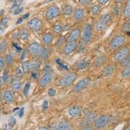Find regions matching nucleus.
I'll list each match as a JSON object with an SVG mask.
<instances>
[{"instance_id": "nucleus-1", "label": "nucleus", "mask_w": 130, "mask_h": 130, "mask_svg": "<svg viewBox=\"0 0 130 130\" xmlns=\"http://www.w3.org/2000/svg\"><path fill=\"white\" fill-rule=\"evenodd\" d=\"M127 38L123 35H118L114 37L109 43V47L111 50H117L119 48L126 42Z\"/></svg>"}, {"instance_id": "nucleus-2", "label": "nucleus", "mask_w": 130, "mask_h": 130, "mask_svg": "<svg viewBox=\"0 0 130 130\" xmlns=\"http://www.w3.org/2000/svg\"><path fill=\"white\" fill-rule=\"evenodd\" d=\"M76 78L77 74L76 73H68L60 78V80H59V85L63 87H67L71 85L76 80Z\"/></svg>"}, {"instance_id": "nucleus-3", "label": "nucleus", "mask_w": 130, "mask_h": 130, "mask_svg": "<svg viewBox=\"0 0 130 130\" xmlns=\"http://www.w3.org/2000/svg\"><path fill=\"white\" fill-rule=\"evenodd\" d=\"M61 10L59 8V7L56 6H52L47 9L46 12V18L47 20H53L55 18L57 17L58 16H59Z\"/></svg>"}, {"instance_id": "nucleus-4", "label": "nucleus", "mask_w": 130, "mask_h": 130, "mask_svg": "<svg viewBox=\"0 0 130 130\" xmlns=\"http://www.w3.org/2000/svg\"><path fill=\"white\" fill-rule=\"evenodd\" d=\"M92 33H93V27L91 25L87 24L84 28L83 34V42L84 44H88L89 42L92 38Z\"/></svg>"}, {"instance_id": "nucleus-5", "label": "nucleus", "mask_w": 130, "mask_h": 130, "mask_svg": "<svg viewBox=\"0 0 130 130\" xmlns=\"http://www.w3.org/2000/svg\"><path fill=\"white\" fill-rule=\"evenodd\" d=\"M110 121V117L108 115H103L100 117L95 120V121L94 123V126L97 129H102L104 128L107 124Z\"/></svg>"}, {"instance_id": "nucleus-6", "label": "nucleus", "mask_w": 130, "mask_h": 130, "mask_svg": "<svg viewBox=\"0 0 130 130\" xmlns=\"http://www.w3.org/2000/svg\"><path fill=\"white\" fill-rule=\"evenodd\" d=\"M53 76H52L51 73L49 71H46L45 74L41 77L40 80H39V85L41 87H45L49 85L52 82Z\"/></svg>"}, {"instance_id": "nucleus-7", "label": "nucleus", "mask_w": 130, "mask_h": 130, "mask_svg": "<svg viewBox=\"0 0 130 130\" xmlns=\"http://www.w3.org/2000/svg\"><path fill=\"white\" fill-rule=\"evenodd\" d=\"M28 27L30 29L34 31H38L41 29L42 27V23L40 20L37 18H34L28 22Z\"/></svg>"}, {"instance_id": "nucleus-8", "label": "nucleus", "mask_w": 130, "mask_h": 130, "mask_svg": "<svg viewBox=\"0 0 130 130\" xmlns=\"http://www.w3.org/2000/svg\"><path fill=\"white\" fill-rule=\"evenodd\" d=\"M129 53V48L127 47H124L122 48L121 49H120L119 51L115 54V60L117 62L122 61L124 59H125L126 57H127Z\"/></svg>"}, {"instance_id": "nucleus-9", "label": "nucleus", "mask_w": 130, "mask_h": 130, "mask_svg": "<svg viewBox=\"0 0 130 130\" xmlns=\"http://www.w3.org/2000/svg\"><path fill=\"white\" fill-rule=\"evenodd\" d=\"M28 51H29V53L32 55H40V53L41 51H42V47H41V45L39 43L33 42L29 45Z\"/></svg>"}, {"instance_id": "nucleus-10", "label": "nucleus", "mask_w": 130, "mask_h": 130, "mask_svg": "<svg viewBox=\"0 0 130 130\" xmlns=\"http://www.w3.org/2000/svg\"><path fill=\"white\" fill-rule=\"evenodd\" d=\"M89 82L90 78L89 77H86V78H83L76 84V85L75 86L74 89V91L75 93H78V92L83 91L84 89H85L87 87V86L88 85V84L89 83Z\"/></svg>"}, {"instance_id": "nucleus-11", "label": "nucleus", "mask_w": 130, "mask_h": 130, "mask_svg": "<svg viewBox=\"0 0 130 130\" xmlns=\"http://www.w3.org/2000/svg\"><path fill=\"white\" fill-rule=\"evenodd\" d=\"M77 44L76 42H69L63 48V52L64 54L66 55H70L74 51L75 49L76 48Z\"/></svg>"}, {"instance_id": "nucleus-12", "label": "nucleus", "mask_w": 130, "mask_h": 130, "mask_svg": "<svg viewBox=\"0 0 130 130\" xmlns=\"http://www.w3.org/2000/svg\"><path fill=\"white\" fill-rule=\"evenodd\" d=\"M116 70V66L115 64H110L102 70V75L104 77L110 76L115 72Z\"/></svg>"}, {"instance_id": "nucleus-13", "label": "nucleus", "mask_w": 130, "mask_h": 130, "mask_svg": "<svg viewBox=\"0 0 130 130\" xmlns=\"http://www.w3.org/2000/svg\"><path fill=\"white\" fill-rule=\"evenodd\" d=\"M80 29H79L78 28L74 29L69 35L68 41L69 42H76L80 36Z\"/></svg>"}, {"instance_id": "nucleus-14", "label": "nucleus", "mask_w": 130, "mask_h": 130, "mask_svg": "<svg viewBox=\"0 0 130 130\" xmlns=\"http://www.w3.org/2000/svg\"><path fill=\"white\" fill-rule=\"evenodd\" d=\"M69 115L72 117H77L81 115V109L78 106H73L68 109Z\"/></svg>"}, {"instance_id": "nucleus-15", "label": "nucleus", "mask_w": 130, "mask_h": 130, "mask_svg": "<svg viewBox=\"0 0 130 130\" xmlns=\"http://www.w3.org/2000/svg\"><path fill=\"white\" fill-rule=\"evenodd\" d=\"M4 99L6 103H8V104L12 103L14 100L12 92L10 90H6L4 93Z\"/></svg>"}, {"instance_id": "nucleus-16", "label": "nucleus", "mask_w": 130, "mask_h": 130, "mask_svg": "<svg viewBox=\"0 0 130 130\" xmlns=\"http://www.w3.org/2000/svg\"><path fill=\"white\" fill-rule=\"evenodd\" d=\"M108 25V23H107L103 20L100 19V20L97 22L95 25V29L98 31H103L106 29Z\"/></svg>"}, {"instance_id": "nucleus-17", "label": "nucleus", "mask_w": 130, "mask_h": 130, "mask_svg": "<svg viewBox=\"0 0 130 130\" xmlns=\"http://www.w3.org/2000/svg\"><path fill=\"white\" fill-rule=\"evenodd\" d=\"M42 40L43 43L45 44H51L53 40V36L51 33L44 34L42 37Z\"/></svg>"}, {"instance_id": "nucleus-18", "label": "nucleus", "mask_w": 130, "mask_h": 130, "mask_svg": "<svg viewBox=\"0 0 130 130\" xmlns=\"http://www.w3.org/2000/svg\"><path fill=\"white\" fill-rule=\"evenodd\" d=\"M106 61V57L104 55L98 56V57L96 58L95 63H94V66L96 68H99L103 66L105 63V62Z\"/></svg>"}, {"instance_id": "nucleus-19", "label": "nucleus", "mask_w": 130, "mask_h": 130, "mask_svg": "<svg viewBox=\"0 0 130 130\" xmlns=\"http://www.w3.org/2000/svg\"><path fill=\"white\" fill-rule=\"evenodd\" d=\"M50 54H51V48L49 47H45L42 49L39 56L42 59H46L49 57Z\"/></svg>"}, {"instance_id": "nucleus-20", "label": "nucleus", "mask_w": 130, "mask_h": 130, "mask_svg": "<svg viewBox=\"0 0 130 130\" xmlns=\"http://www.w3.org/2000/svg\"><path fill=\"white\" fill-rule=\"evenodd\" d=\"M12 88L14 91H18L21 88V82L18 77L14 78L12 81Z\"/></svg>"}, {"instance_id": "nucleus-21", "label": "nucleus", "mask_w": 130, "mask_h": 130, "mask_svg": "<svg viewBox=\"0 0 130 130\" xmlns=\"http://www.w3.org/2000/svg\"><path fill=\"white\" fill-rule=\"evenodd\" d=\"M84 10L83 9H77L76 10L74 14V19L77 21H80L81 19H83V18L84 17Z\"/></svg>"}, {"instance_id": "nucleus-22", "label": "nucleus", "mask_w": 130, "mask_h": 130, "mask_svg": "<svg viewBox=\"0 0 130 130\" xmlns=\"http://www.w3.org/2000/svg\"><path fill=\"white\" fill-rule=\"evenodd\" d=\"M88 66H89V62L87 61L82 60L77 63L76 69L78 70H83L87 68Z\"/></svg>"}, {"instance_id": "nucleus-23", "label": "nucleus", "mask_w": 130, "mask_h": 130, "mask_svg": "<svg viewBox=\"0 0 130 130\" xmlns=\"http://www.w3.org/2000/svg\"><path fill=\"white\" fill-rule=\"evenodd\" d=\"M70 125L69 123L66 121H62L59 123L57 127L58 130H68Z\"/></svg>"}, {"instance_id": "nucleus-24", "label": "nucleus", "mask_w": 130, "mask_h": 130, "mask_svg": "<svg viewBox=\"0 0 130 130\" xmlns=\"http://www.w3.org/2000/svg\"><path fill=\"white\" fill-rule=\"evenodd\" d=\"M73 12L72 8L70 5H66L63 7L62 9V13L64 15H71Z\"/></svg>"}, {"instance_id": "nucleus-25", "label": "nucleus", "mask_w": 130, "mask_h": 130, "mask_svg": "<svg viewBox=\"0 0 130 130\" xmlns=\"http://www.w3.org/2000/svg\"><path fill=\"white\" fill-rule=\"evenodd\" d=\"M19 38L21 40L23 41H25L28 38V31L27 29H22L19 33Z\"/></svg>"}, {"instance_id": "nucleus-26", "label": "nucleus", "mask_w": 130, "mask_h": 130, "mask_svg": "<svg viewBox=\"0 0 130 130\" xmlns=\"http://www.w3.org/2000/svg\"><path fill=\"white\" fill-rule=\"evenodd\" d=\"M14 62V57L12 54H8L5 57V63L8 66H10Z\"/></svg>"}, {"instance_id": "nucleus-27", "label": "nucleus", "mask_w": 130, "mask_h": 130, "mask_svg": "<svg viewBox=\"0 0 130 130\" xmlns=\"http://www.w3.org/2000/svg\"><path fill=\"white\" fill-rule=\"evenodd\" d=\"M123 14L125 17H129L130 16V0H127L126 3L123 11Z\"/></svg>"}, {"instance_id": "nucleus-28", "label": "nucleus", "mask_w": 130, "mask_h": 130, "mask_svg": "<svg viewBox=\"0 0 130 130\" xmlns=\"http://www.w3.org/2000/svg\"><path fill=\"white\" fill-rule=\"evenodd\" d=\"M31 69V63L29 61H25L23 63V71L25 73H28Z\"/></svg>"}, {"instance_id": "nucleus-29", "label": "nucleus", "mask_w": 130, "mask_h": 130, "mask_svg": "<svg viewBox=\"0 0 130 130\" xmlns=\"http://www.w3.org/2000/svg\"><path fill=\"white\" fill-rule=\"evenodd\" d=\"M101 12V6L100 5H95L91 9V13L93 16L98 15Z\"/></svg>"}, {"instance_id": "nucleus-30", "label": "nucleus", "mask_w": 130, "mask_h": 130, "mask_svg": "<svg viewBox=\"0 0 130 130\" xmlns=\"http://www.w3.org/2000/svg\"><path fill=\"white\" fill-rule=\"evenodd\" d=\"M0 51L2 54H5L7 51V42L6 40H3L0 44Z\"/></svg>"}, {"instance_id": "nucleus-31", "label": "nucleus", "mask_w": 130, "mask_h": 130, "mask_svg": "<svg viewBox=\"0 0 130 130\" xmlns=\"http://www.w3.org/2000/svg\"><path fill=\"white\" fill-rule=\"evenodd\" d=\"M121 76L124 78H129L130 77V66L125 68L121 72Z\"/></svg>"}, {"instance_id": "nucleus-32", "label": "nucleus", "mask_w": 130, "mask_h": 130, "mask_svg": "<svg viewBox=\"0 0 130 130\" xmlns=\"http://www.w3.org/2000/svg\"><path fill=\"white\" fill-rule=\"evenodd\" d=\"M121 63V66L123 68H127V67L130 66V57L128 56L127 57H126L125 59H124L122 61L120 62Z\"/></svg>"}, {"instance_id": "nucleus-33", "label": "nucleus", "mask_w": 130, "mask_h": 130, "mask_svg": "<svg viewBox=\"0 0 130 130\" xmlns=\"http://www.w3.org/2000/svg\"><path fill=\"white\" fill-rule=\"evenodd\" d=\"M122 31L125 33H130V20L126 21L122 26Z\"/></svg>"}, {"instance_id": "nucleus-34", "label": "nucleus", "mask_w": 130, "mask_h": 130, "mask_svg": "<svg viewBox=\"0 0 130 130\" xmlns=\"http://www.w3.org/2000/svg\"><path fill=\"white\" fill-rule=\"evenodd\" d=\"M9 21L8 18H4L2 21H1V24H0V29H1V33L2 34L3 29H4L5 27L6 26V25L8 24Z\"/></svg>"}, {"instance_id": "nucleus-35", "label": "nucleus", "mask_w": 130, "mask_h": 130, "mask_svg": "<svg viewBox=\"0 0 130 130\" xmlns=\"http://www.w3.org/2000/svg\"><path fill=\"white\" fill-rule=\"evenodd\" d=\"M30 87H31V84H30L29 82H27V83L25 84V87H24L23 89V93L25 96H28V94H29V92Z\"/></svg>"}, {"instance_id": "nucleus-36", "label": "nucleus", "mask_w": 130, "mask_h": 130, "mask_svg": "<svg viewBox=\"0 0 130 130\" xmlns=\"http://www.w3.org/2000/svg\"><path fill=\"white\" fill-rule=\"evenodd\" d=\"M2 77L5 83H8L9 81H10V74H9L8 71L7 70H4Z\"/></svg>"}, {"instance_id": "nucleus-37", "label": "nucleus", "mask_w": 130, "mask_h": 130, "mask_svg": "<svg viewBox=\"0 0 130 130\" xmlns=\"http://www.w3.org/2000/svg\"><path fill=\"white\" fill-rule=\"evenodd\" d=\"M63 27L61 25H56L55 26H54L53 31L56 34H60V33H61L63 31Z\"/></svg>"}, {"instance_id": "nucleus-38", "label": "nucleus", "mask_w": 130, "mask_h": 130, "mask_svg": "<svg viewBox=\"0 0 130 130\" xmlns=\"http://www.w3.org/2000/svg\"><path fill=\"white\" fill-rule=\"evenodd\" d=\"M66 42V39H65V37L61 36L58 40L56 44V46L57 47H61L64 44V43Z\"/></svg>"}, {"instance_id": "nucleus-39", "label": "nucleus", "mask_w": 130, "mask_h": 130, "mask_svg": "<svg viewBox=\"0 0 130 130\" xmlns=\"http://www.w3.org/2000/svg\"><path fill=\"white\" fill-rule=\"evenodd\" d=\"M17 123V121H16V119L14 117H11L9 120V123H8V127L9 129H12L14 127L15 124Z\"/></svg>"}, {"instance_id": "nucleus-40", "label": "nucleus", "mask_w": 130, "mask_h": 130, "mask_svg": "<svg viewBox=\"0 0 130 130\" xmlns=\"http://www.w3.org/2000/svg\"><path fill=\"white\" fill-rule=\"evenodd\" d=\"M22 3V0H17L16 2L12 6V8L11 10L12 11H14L16 9H17L18 8H19V6L21 5V4Z\"/></svg>"}, {"instance_id": "nucleus-41", "label": "nucleus", "mask_w": 130, "mask_h": 130, "mask_svg": "<svg viewBox=\"0 0 130 130\" xmlns=\"http://www.w3.org/2000/svg\"><path fill=\"white\" fill-rule=\"evenodd\" d=\"M56 90L53 88H50L48 91V95L50 96V97H54V96H55L56 95Z\"/></svg>"}, {"instance_id": "nucleus-42", "label": "nucleus", "mask_w": 130, "mask_h": 130, "mask_svg": "<svg viewBox=\"0 0 130 130\" xmlns=\"http://www.w3.org/2000/svg\"><path fill=\"white\" fill-rule=\"evenodd\" d=\"M49 104H48V100H45L42 104V110L46 111L47 109L48 108Z\"/></svg>"}, {"instance_id": "nucleus-43", "label": "nucleus", "mask_w": 130, "mask_h": 130, "mask_svg": "<svg viewBox=\"0 0 130 130\" xmlns=\"http://www.w3.org/2000/svg\"><path fill=\"white\" fill-rule=\"evenodd\" d=\"M23 7H19V8H18L17 9H16V10L14 11V15L20 14L23 12Z\"/></svg>"}, {"instance_id": "nucleus-44", "label": "nucleus", "mask_w": 130, "mask_h": 130, "mask_svg": "<svg viewBox=\"0 0 130 130\" xmlns=\"http://www.w3.org/2000/svg\"><path fill=\"white\" fill-rule=\"evenodd\" d=\"M23 71H22V70L20 68H17L16 70V74L18 77H21L23 76Z\"/></svg>"}, {"instance_id": "nucleus-45", "label": "nucleus", "mask_w": 130, "mask_h": 130, "mask_svg": "<svg viewBox=\"0 0 130 130\" xmlns=\"http://www.w3.org/2000/svg\"><path fill=\"white\" fill-rule=\"evenodd\" d=\"M38 63L37 61H32L31 63V67L32 70H36V69L38 68Z\"/></svg>"}, {"instance_id": "nucleus-46", "label": "nucleus", "mask_w": 130, "mask_h": 130, "mask_svg": "<svg viewBox=\"0 0 130 130\" xmlns=\"http://www.w3.org/2000/svg\"><path fill=\"white\" fill-rule=\"evenodd\" d=\"M91 1L92 0H79V3L80 4L85 6V5H88L89 4H90Z\"/></svg>"}, {"instance_id": "nucleus-47", "label": "nucleus", "mask_w": 130, "mask_h": 130, "mask_svg": "<svg viewBox=\"0 0 130 130\" xmlns=\"http://www.w3.org/2000/svg\"><path fill=\"white\" fill-rule=\"evenodd\" d=\"M4 66V59L2 57H0V70H2L3 68V67Z\"/></svg>"}, {"instance_id": "nucleus-48", "label": "nucleus", "mask_w": 130, "mask_h": 130, "mask_svg": "<svg viewBox=\"0 0 130 130\" xmlns=\"http://www.w3.org/2000/svg\"><path fill=\"white\" fill-rule=\"evenodd\" d=\"M24 115V108H21V110H19V117L21 118Z\"/></svg>"}, {"instance_id": "nucleus-49", "label": "nucleus", "mask_w": 130, "mask_h": 130, "mask_svg": "<svg viewBox=\"0 0 130 130\" xmlns=\"http://www.w3.org/2000/svg\"><path fill=\"white\" fill-rule=\"evenodd\" d=\"M108 1L109 0H99L100 4L101 5H102V6H104V5H105V4H106Z\"/></svg>"}, {"instance_id": "nucleus-50", "label": "nucleus", "mask_w": 130, "mask_h": 130, "mask_svg": "<svg viewBox=\"0 0 130 130\" xmlns=\"http://www.w3.org/2000/svg\"><path fill=\"white\" fill-rule=\"evenodd\" d=\"M29 13H26L25 14H24L22 17L23 18V19H28L29 18Z\"/></svg>"}, {"instance_id": "nucleus-51", "label": "nucleus", "mask_w": 130, "mask_h": 130, "mask_svg": "<svg viewBox=\"0 0 130 130\" xmlns=\"http://www.w3.org/2000/svg\"><path fill=\"white\" fill-rule=\"evenodd\" d=\"M23 17H21V18H20L17 21V25H19V24H21L22 23V22H23Z\"/></svg>"}, {"instance_id": "nucleus-52", "label": "nucleus", "mask_w": 130, "mask_h": 130, "mask_svg": "<svg viewBox=\"0 0 130 130\" xmlns=\"http://www.w3.org/2000/svg\"><path fill=\"white\" fill-rule=\"evenodd\" d=\"M114 12H117V14H118L119 13V8H118V7H116V8H115V9H114Z\"/></svg>"}, {"instance_id": "nucleus-53", "label": "nucleus", "mask_w": 130, "mask_h": 130, "mask_svg": "<svg viewBox=\"0 0 130 130\" xmlns=\"http://www.w3.org/2000/svg\"><path fill=\"white\" fill-rule=\"evenodd\" d=\"M4 83V78H3V77L2 76L1 77V82H0V86L1 87H2L3 85V83Z\"/></svg>"}, {"instance_id": "nucleus-54", "label": "nucleus", "mask_w": 130, "mask_h": 130, "mask_svg": "<svg viewBox=\"0 0 130 130\" xmlns=\"http://www.w3.org/2000/svg\"><path fill=\"white\" fill-rule=\"evenodd\" d=\"M38 130H48V128H46V127H40L38 129Z\"/></svg>"}, {"instance_id": "nucleus-55", "label": "nucleus", "mask_w": 130, "mask_h": 130, "mask_svg": "<svg viewBox=\"0 0 130 130\" xmlns=\"http://www.w3.org/2000/svg\"><path fill=\"white\" fill-rule=\"evenodd\" d=\"M83 130H93V128L91 127H85Z\"/></svg>"}, {"instance_id": "nucleus-56", "label": "nucleus", "mask_w": 130, "mask_h": 130, "mask_svg": "<svg viewBox=\"0 0 130 130\" xmlns=\"http://www.w3.org/2000/svg\"><path fill=\"white\" fill-rule=\"evenodd\" d=\"M116 1V2L117 3V4H121V3L123 2V0H115Z\"/></svg>"}, {"instance_id": "nucleus-57", "label": "nucleus", "mask_w": 130, "mask_h": 130, "mask_svg": "<svg viewBox=\"0 0 130 130\" xmlns=\"http://www.w3.org/2000/svg\"><path fill=\"white\" fill-rule=\"evenodd\" d=\"M3 130H8V127H7L6 125H5L4 127V129H3Z\"/></svg>"}, {"instance_id": "nucleus-58", "label": "nucleus", "mask_w": 130, "mask_h": 130, "mask_svg": "<svg viewBox=\"0 0 130 130\" xmlns=\"http://www.w3.org/2000/svg\"><path fill=\"white\" fill-rule=\"evenodd\" d=\"M25 51H24L23 53V56H22V59H23L24 57H25Z\"/></svg>"}, {"instance_id": "nucleus-59", "label": "nucleus", "mask_w": 130, "mask_h": 130, "mask_svg": "<svg viewBox=\"0 0 130 130\" xmlns=\"http://www.w3.org/2000/svg\"><path fill=\"white\" fill-rule=\"evenodd\" d=\"M16 1H17V0H9V2L11 3H15L16 2Z\"/></svg>"}, {"instance_id": "nucleus-60", "label": "nucleus", "mask_w": 130, "mask_h": 130, "mask_svg": "<svg viewBox=\"0 0 130 130\" xmlns=\"http://www.w3.org/2000/svg\"><path fill=\"white\" fill-rule=\"evenodd\" d=\"M19 108H14V112H15V111H17V110H19Z\"/></svg>"}]
</instances>
